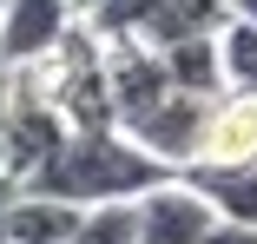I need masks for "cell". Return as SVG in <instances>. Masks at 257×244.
I'll use <instances>...</instances> for the list:
<instances>
[{"instance_id": "obj_6", "label": "cell", "mask_w": 257, "mask_h": 244, "mask_svg": "<svg viewBox=\"0 0 257 244\" xmlns=\"http://www.w3.org/2000/svg\"><path fill=\"white\" fill-rule=\"evenodd\" d=\"M211 224H218L211 198H204L185 172H172L165 185H152L139 198V237L145 244H204Z\"/></svg>"}, {"instance_id": "obj_3", "label": "cell", "mask_w": 257, "mask_h": 244, "mask_svg": "<svg viewBox=\"0 0 257 244\" xmlns=\"http://www.w3.org/2000/svg\"><path fill=\"white\" fill-rule=\"evenodd\" d=\"M231 20L224 0H92L86 27L106 40H145V46H172L191 33H218Z\"/></svg>"}, {"instance_id": "obj_5", "label": "cell", "mask_w": 257, "mask_h": 244, "mask_svg": "<svg viewBox=\"0 0 257 244\" xmlns=\"http://www.w3.org/2000/svg\"><path fill=\"white\" fill-rule=\"evenodd\" d=\"M79 27H86L79 0H7V14H0V66L27 73L40 60H53Z\"/></svg>"}, {"instance_id": "obj_17", "label": "cell", "mask_w": 257, "mask_h": 244, "mask_svg": "<svg viewBox=\"0 0 257 244\" xmlns=\"http://www.w3.org/2000/svg\"><path fill=\"white\" fill-rule=\"evenodd\" d=\"M0 14H7V0H0Z\"/></svg>"}, {"instance_id": "obj_1", "label": "cell", "mask_w": 257, "mask_h": 244, "mask_svg": "<svg viewBox=\"0 0 257 244\" xmlns=\"http://www.w3.org/2000/svg\"><path fill=\"white\" fill-rule=\"evenodd\" d=\"M165 178H172V165H159L125 126H86V132H73L60 145V159L40 178H27V185L92 211V205H132V198H145V191L165 185Z\"/></svg>"}, {"instance_id": "obj_9", "label": "cell", "mask_w": 257, "mask_h": 244, "mask_svg": "<svg viewBox=\"0 0 257 244\" xmlns=\"http://www.w3.org/2000/svg\"><path fill=\"white\" fill-rule=\"evenodd\" d=\"M224 224H257V165H191L185 172Z\"/></svg>"}, {"instance_id": "obj_11", "label": "cell", "mask_w": 257, "mask_h": 244, "mask_svg": "<svg viewBox=\"0 0 257 244\" xmlns=\"http://www.w3.org/2000/svg\"><path fill=\"white\" fill-rule=\"evenodd\" d=\"M218 53H224V86L231 92H257V20H224L218 27Z\"/></svg>"}, {"instance_id": "obj_8", "label": "cell", "mask_w": 257, "mask_h": 244, "mask_svg": "<svg viewBox=\"0 0 257 244\" xmlns=\"http://www.w3.org/2000/svg\"><path fill=\"white\" fill-rule=\"evenodd\" d=\"M79 231H86V205L20 185V198L7 211V244H79Z\"/></svg>"}, {"instance_id": "obj_13", "label": "cell", "mask_w": 257, "mask_h": 244, "mask_svg": "<svg viewBox=\"0 0 257 244\" xmlns=\"http://www.w3.org/2000/svg\"><path fill=\"white\" fill-rule=\"evenodd\" d=\"M204 244H257V224H224V218H218Z\"/></svg>"}, {"instance_id": "obj_16", "label": "cell", "mask_w": 257, "mask_h": 244, "mask_svg": "<svg viewBox=\"0 0 257 244\" xmlns=\"http://www.w3.org/2000/svg\"><path fill=\"white\" fill-rule=\"evenodd\" d=\"M86 7H92V0H79V14H86Z\"/></svg>"}, {"instance_id": "obj_12", "label": "cell", "mask_w": 257, "mask_h": 244, "mask_svg": "<svg viewBox=\"0 0 257 244\" xmlns=\"http://www.w3.org/2000/svg\"><path fill=\"white\" fill-rule=\"evenodd\" d=\"M14 86H20V73H14V66H0V172H7V126H14Z\"/></svg>"}, {"instance_id": "obj_4", "label": "cell", "mask_w": 257, "mask_h": 244, "mask_svg": "<svg viewBox=\"0 0 257 244\" xmlns=\"http://www.w3.org/2000/svg\"><path fill=\"white\" fill-rule=\"evenodd\" d=\"M79 126L46 99V92L33 86V73H20V86H14V126H7V178H40L46 165L60 159V145L73 139Z\"/></svg>"}, {"instance_id": "obj_15", "label": "cell", "mask_w": 257, "mask_h": 244, "mask_svg": "<svg viewBox=\"0 0 257 244\" xmlns=\"http://www.w3.org/2000/svg\"><path fill=\"white\" fill-rule=\"evenodd\" d=\"M224 7H231L237 20H257V0H224Z\"/></svg>"}, {"instance_id": "obj_7", "label": "cell", "mask_w": 257, "mask_h": 244, "mask_svg": "<svg viewBox=\"0 0 257 244\" xmlns=\"http://www.w3.org/2000/svg\"><path fill=\"white\" fill-rule=\"evenodd\" d=\"M191 165H257V92H218L211 99Z\"/></svg>"}, {"instance_id": "obj_10", "label": "cell", "mask_w": 257, "mask_h": 244, "mask_svg": "<svg viewBox=\"0 0 257 244\" xmlns=\"http://www.w3.org/2000/svg\"><path fill=\"white\" fill-rule=\"evenodd\" d=\"M159 53H165V66H172L178 92H198V99H218V92H231V86H224V53H218V33L172 40V46H159Z\"/></svg>"}, {"instance_id": "obj_14", "label": "cell", "mask_w": 257, "mask_h": 244, "mask_svg": "<svg viewBox=\"0 0 257 244\" xmlns=\"http://www.w3.org/2000/svg\"><path fill=\"white\" fill-rule=\"evenodd\" d=\"M14 198H20V178L0 172V244H7V211H14Z\"/></svg>"}, {"instance_id": "obj_2", "label": "cell", "mask_w": 257, "mask_h": 244, "mask_svg": "<svg viewBox=\"0 0 257 244\" xmlns=\"http://www.w3.org/2000/svg\"><path fill=\"white\" fill-rule=\"evenodd\" d=\"M27 73H33V86H40L79 132H86V126H119V112H112V60H106V40H99L92 27H79L53 60H40V66H27Z\"/></svg>"}]
</instances>
